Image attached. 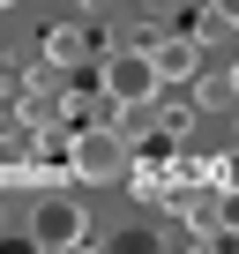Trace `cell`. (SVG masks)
<instances>
[{"instance_id":"cell-4","label":"cell","mask_w":239,"mask_h":254,"mask_svg":"<svg viewBox=\"0 0 239 254\" xmlns=\"http://www.w3.org/2000/svg\"><path fill=\"white\" fill-rule=\"evenodd\" d=\"M135 45H150L165 82H194L202 75V38H165V30H135Z\"/></svg>"},{"instance_id":"cell-10","label":"cell","mask_w":239,"mask_h":254,"mask_svg":"<svg viewBox=\"0 0 239 254\" xmlns=\"http://www.w3.org/2000/svg\"><path fill=\"white\" fill-rule=\"evenodd\" d=\"M217 224H224V232H239V187H224V202H217Z\"/></svg>"},{"instance_id":"cell-13","label":"cell","mask_w":239,"mask_h":254,"mask_svg":"<svg viewBox=\"0 0 239 254\" xmlns=\"http://www.w3.org/2000/svg\"><path fill=\"white\" fill-rule=\"evenodd\" d=\"M232 90H239V60H232Z\"/></svg>"},{"instance_id":"cell-3","label":"cell","mask_w":239,"mask_h":254,"mask_svg":"<svg viewBox=\"0 0 239 254\" xmlns=\"http://www.w3.org/2000/svg\"><path fill=\"white\" fill-rule=\"evenodd\" d=\"M157 90H165V75H157L150 45L127 38V53L105 60V97H112V105H157Z\"/></svg>"},{"instance_id":"cell-1","label":"cell","mask_w":239,"mask_h":254,"mask_svg":"<svg viewBox=\"0 0 239 254\" xmlns=\"http://www.w3.org/2000/svg\"><path fill=\"white\" fill-rule=\"evenodd\" d=\"M67 172H75L82 187L135 180V142L120 135V120H112V127H75V135H67Z\"/></svg>"},{"instance_id":"cell-9","label":"cell","mask_w":239,"mask_h":254,"mask_svg":"<svg viewBox=\"0 0 239 254\" xmlns=\"http://www.w3.org/2000/svg\"><path fill=\"white\" fill-rule=\"evenodd\" d=\"M209 180H217V194H224V187H239V150H224V157L209 165Z\"/></svg>"},{"instance_id":"cell-7","label":"cell","mask_w":239,"mask_h":254,"mask_svg":"<svg viewBox=\"0 0 239 254\" xmlns=\"http://www.w3.org/2000/svg\"><path fill=\"white\" fill-rule=\"evenodd\" d=\"M157 127H165L172 142H187V127H194V105H165V112H157Z\"/></svg>"},{"instance_id":"cell-11","label":"cell","mask_w":239,"mask_h":254,"mask_svg":"<svg viewBox=\"0 0 239 254\" xmlns=\"http://www.w3.org/2000/svg\"><path fill=\"white\" fill-rule=\"evenodd\" d=\"M209 15H217L224 30H239V0H209Z\"/></svg>"},{"instance_id":"cell-2","label":"cell","mask_w":239,"mask_h":254,"mask_svg":"<svg viewBox=\"0 0 239 254\" xmlns=\"http://www.w3.org/2000/svg\"><path fill=\"white\" fill-rule=\"evenodd\" d=\"M82 239H90V209H82L75 194H38V209H30V247L67 254V247H82Z\"/></svg>"},{"instance_id":"cell-12","label":"cell","mask_w":239,"mask_h":254,"mask_svg":"<svg viewBox=\"0 0 239 254\" xmlns=\"http://www.w3.org/2000/svg\"><path fill=\"white\" fill-rule=\"evenodd\" d=\"M0 217H8V187H0Z\"/></svg>"},{"instance_id":"cell-8","label":"cell","mask_w":239,"mask_h":254,"mask_svg":"<svg viewBox=\"0 0 239 254\" xmlns=\"http://www.w3.org/2000/svg\"><path fill=\"white\" fill-rule=\"evenodd\" d=\"M202 105H209V112H224V105H239V90H232V75H224V82H202Z\"/></svg>"},{"instance_id":"cell-14","label":"cell","mask_w":239,"mask_h":254,"mask_svg":"<svg viewBox=\"0 0 239 254\" xmlns=\"http://www.w3.org/2000/svg\"><path fill=\"white\" fill-rule=\"evenodd\" d=\"M8 8H15V0H0V15H8Z\"/></svg>"},{"instance_id":"cell-6","label":"cell","mask_w":239,"mask_h":254,"mask_svg":"<svg viewBox=\"0 0 239 254\" xmlns=\"http://www.w3.org/2000/svg\"><path fill=\"white\" fill-rule=\"evenodd\" d=\"M120 135H127V142L157 135V105H120Z\"/></svg>"},{"instance_id":"cell-5","label":"cell","mask_w":239,"mask_h":254,"mask_svg":"<svg viewBox=\"0 0 239 254\" xmlns=\"http://www.w3.org/2000/svg\"><path fill=\"white\" fill-rule=\"evenodd\" d=\"M75 53H82V30H75V23H53V30H45V60H53V67H67Z\"/></svg>"}]
</instances>
